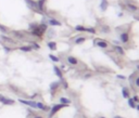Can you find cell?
<instances>
[{"label":"cell","mask_w":139,"mask_h":118,"mask_svg":"<svg viewBox=\"0 0 139 118\" xmlns=\"http://www.w3.org/2000/svg\"><path fill=\"white\" fill-rule=\"evenodd\" d=\"M34 118H44V117H42V116H39V115H37V116H35Z\"/></svg>","instance_id":"35"},{"label":"cell","mask_w":139,"mask_h":118,"mask_svg":"<svg viewBox=\"0 0 139 118\" xmlns=\"http://www.w3.org/2000/svg\"><path fill=\"white\" fill-rule=\"evenodd\" d=\"M67 63L71 65H77L78 64V60L74 56H67Z\"/></svg>","instance_id":"9"},{"label":"cell","mask_w":139,"mask_h":118,"mask_svg":"<svg viewBox=\"0 0 139 118\" xmlns=\"http://www.w3.org/2000/svg\"><path fill=\"white\" fill-rule=\"evenodd\" d=\"M0 31H1L2 32H8V28H7L6 26H3V25H0Z\"/></svg>","instance_id":"28"},{"label":"cell","mask_w":139,"mask_h":118,"mask_svg":"<svg viewBox=\"0 0 139 118\" xmlns=\"http://www.w3.org/2000/svg\"><path fill=\"white\" fill-rule=\"evenodd\" d=\"M48 24L51 26H61V22H59L55 19H49L48 20Z\"/></svg>","instance_id":"8"},{"label":"cell","mask_w":139,"mask_h":118,"mask_svg":"<svg viewBox=\"0 0 139 118\" xmlns=\"http://www.w3.org/2000/svg\"><path fill=\"white\" fill-rule=\"evenodd\" d=\"M135 85H136V87H138V88H139V76L135 79Z\"/></svg>","instance_id":"31"},{"label":"cell","mask_w":139,"mask_h":118,"mask_svg":"<svg viewBox=\"0 0 139 118\" xmlns=\"http://www.w3.org/2000/svg\"><path fill=\"white\" fill-rule=\"evenodd\" d=\"M1 103L3 105H13L14 103H15V101H14V100H11V99H8V97H4Z\"/></svg>","instance_id":"12"},{"label":"cell","mask_w":139,"mask_h":118,"mask_svg":"<svg viewBox=\"0 0 139 118\" xmlns=\"http://www.w3.org/2000/svg\"><path fill=\"white\" fill-rule=\"evenodd\" d=\"M65 106H67V105L66 104H62V103H61V104H55V105H53V106H52V108H51V110H50L49 118H52L53 115H55L60 109L63 108V107H65Z\"/></svg>","instance_id":"1"},{"label":"cell","mask_w":139,"mask_h":118,"mask_svg":"<svg viewBox=\"0 0 139 118\" xmlns=\"http://www.w3.org/2000/svg\"><path fill=\"white\" fill-rule=\"evenodd\" d=\"M49 57H50V59H51L53 62H59V57L54 56L53 54H49Z\"/></svg>","instance_id":"26"},{"label":"cell","mask_w":139,"mask_h":118,"mask_svg":"<svg viewBox=\"0 0 139 118\" xmlns=\"http://www.w3.org/2000/svg\"><path fill=\"white\" fill-rule=\"evenodd\" d=\"M120 39H121V41H122L123 43H127V42L129 41V34H128L127 32H122L121 36H120Z\"/></svg>","instance_id":"2"},{"label":"cell","mask_w":139,"mask_h":118,"mask_svg":"<svg viewBox=\"0 0 139 118\" xmlns=\"http://www.w3.org/2000/svg\"><path fill=\"white\" fill-rule=\"evenodd\" d=\"M12 34H13V36L15 37V38L17 39H20V40H23L25 38V36H24V34L23 32H12Z\"/></svg>","instance_id":"10"},{"label":"cell","mask_w":139,"mask_h":118,"mask_svg":"<svg viewBox=\"0 0 139 118\" xmlns=\"http://www.w3.org/2000/svg\"><path fill=\"white\" fill-rule=\"evenodd\" d=\"M113 118H123V117H121V116H114Z\"/></svg>","instance_id":"36"},{"label":"cell","mask_w":139,"mask_h":118,"mask_svg":"<svg viewBox=\"0 0 139 118\" xmlns=\"http://www.w3.org/2000/svg\"><path fill=\"white\" fill-rule=\"evenodd\" d=\"M19 101L21 102L22 104H25V105H27V106H31V107H33V108H37V107H36V102H33V101H25V100H22V99H20Z\"/></svg>","instance_id":"4"},{"label":"cell","mask_w":139,"mask_h":118,"mask_svg":"<svg viewBox=\"0 0 139 118\" xmlns=\"http://www.w3.org/2000/svg\"><path fill=\"white\" fill-rule=\"evenodd\" d=\"M60 102L62 103V104H70L71 103V101L70 100H67V99H65V97H61V99H60Z\"/></svg>","instance_id":"23"},{"label":"cell","mask_w":139,"mask_h":118,"mask_svg":"<svg viewBox=\"0 0 139 118\" xmlns=\"http://www.w3.org/2000/svg\"><path fill=\"white\" fill-rule=\"evenodd\" d=\"M60 86V84L58 81H55V82H52L51 85H50V90L51 91H54V90H57L58 89V87Z\"/></svg>","instance_id":"17"},{"label":"cell","mask_w":139,"mask_h":118,"mask_svg":"<svg viewBox=\"0 0 139 118\" xmlns=\"http://www.w3.org/2000/svg\"><path fill=\"white\" fill-rule=\"evenodd\" d=\"M31 32H32V35H34V36H36V37H39V38L42 36V35H44V32H42L39 29L38 25H37L35 28H33L32 31H31Z\"/></svg>","instance_id":"3"},{"label":"cell","mask_w":139,"mask_h":118,"mask_svg":"<svg viewBox=\"0 0 139 118\" xmlns=\"http://www.w3.org/2000/svg\"><path fill=\"white\" fill-rule=\"evenodd\" d=\"M107 8H108V1L107 0H101V10L105 11Z\"/></svg>","instance_id":"19"},{"label":"cell","mask_w":139,"mask_h":118,"mask_svg":"<svg viewBox=\"0 0 139 118\" xmlns=\"http://www.w3.org/2000/svg\"><path fill=\"white\" fill-rule=\"evenodd\" d=\"M31 47H32V49H36V50H38L39 49V44L38 43H36V42H32L31 43Z\"/></svg>","instance_id":"25"},{"label":"cell","mask_w":139,"mask_h":118,"mask_svg":"<svg viewBox=\"0 0 139 118\" xmlns=\"http://www.w3.org/2000/svg\"><path fill=\"white\" fill-rule=\"evenodd\" d=\"M122 93H123V97H125V99H128V97H129V92H128V90L126 89V88H123Z\"/></svg>","instance_id":"20"},{"label":"cell","mask_w":139,"mask_h":118,"mask_svg":"<svg viewBox=\"0 0 139 118\" xmlns=\"http://www.w3.org/2000/svg\"><path fill=\"white\" fill-rule=\"evenodd\" d=\"M48 47L50 50H57V43L54 41H49L48 42Z\"/></svg>","instance_id":"18"},{"label":"cell","mask_w":139,"mask_h":118,"mask_svg":"<svg viewBox=\"0 0 139 118\" xmlns=\"http://www.w3.org/2000/svg\"><path fill=\"white\" fill-rule=\"evenodd\" d=\"M133 100H134V102H139V97H138V95H135Z\"/></svg>","instance_id":"32"},{"label":"cell","mask_w":139,"mask_h":118,"mask_svg":"<svg viewBox=\"0 0 139 118\" xmlns=\"http://www.w3.org/2000/svg\"><path fill=\"white\" fill-rule=\"evenodd\" d=\"M53 69H54V73H55V75H57L59 78H61V79H63V77H62V72H61V69L59 68L58 66H54L53 67Z\"/></svg>","instance_id":"14"},{"label":"cell","mask_w":139,"mask_h":118,"mask_svg":"<svg viewBox=\"0 0 139 118\" xmlns=\"http://www.w3.org/2000/svg\"><path fill=\"white\" fill-rule=\"evenodd\" d=\"M36 107H37V108H39V109H41V110H48V109H49V107L45 106V105L42 104V103H40V102L36 103Z\"/></svg>","instance_id":"15"},{"label":"cell","mask_w":139,"mask_h":118,"mask_svg":"<svg viewBox=\"0 0 139 118\" xmlns=\"http://www.w3.org/2000/svg\"><path fill=\"white\" fill-rule=\"evenodd\" d=\"M136 107H137V109L139 110V105H137V106H136Z\"/></svg>","instance_id":"37"},{"label":"cell","mask_w":139,"mask_h":118,"mask_svg":"<svg viewBox=\"0 0 139 118\" xmlns=\"http://www.w3.org/2000/svg\"><path fill=\"white\" fill-rule=\"evenodd\" d=\"M3 49H4V51H6L7 53L11 51V49H10V47H8V46H3Z\"/></svg>","instance_id":"30"},{"label":"cell","mask_w":139,"mask_h":118,"mask_svg":"<svg viewBox=\"0 0 139 118\" xmlns=\"http://www.w3.org/2000/svg\"><path fill=\"white\" fill-rule=\"evenodd\" d=\"M45 3H46V0H38V1H37V8H38L39 12H44Z\"/></svg>","instance_id":"6"},{"label":"cell","mask_w":139,"mask_h":118,"mask_svg":"<svg viewBox=\"0 0 139 118\" xmlns=\"http://www.w3.org/2000/svg\"><path fill=\"white\" fill-rule=\"evenodd\" d=\"M86 32H90V34H95L96 31H95V28H86Z\"/></svg>","instance_id":"29"},{"label":"cell","mask_w":139,"mask_h":118,"mask_svg":"<svg viewBox=\"0 0 139 118\" xmlns=\"http://www.w3.org/2000/svg\"><path fill=\"white\" fill-rule=\"evenodd\" d=\"M4 97H4V95H2V94H0V102H2V100H3V99H4Z\"/></svg>","instance_id":"34"},{"label":"cell","mask_w":139,"mask_h":118,"mask_svg":"<svg viewBox=\"0 0 139 118\" xmlns=\"http://www.w3.org/2000/svg\"><path fill=\"white\" fill-rule=\"evenodd\" d=\"M75 29H76L77 32H86V28L84 26H82V25H78V26L75 27Z\"/></svg>","instance_id":"24"},{"label":"cell","mask_w":139,"mask_h":118,"mask_svg":"<svg viewBox=\"0 0 139 118\" xmlns=\"http://www.w3.org/2000/svg\"><path fill=\"white\" fill-rule=\"evenodd\" d=\"M128 105H129L130 107H136L135 102H134V100H133V99H129V100H128Z\"/></svg>","instance_id":"27"},{"label":"cell","mask_w":139,"mask_h":118,"mask_svg":"<svg viewBox=\"0 0 139 118\" xmlns=\"http://www.w3.org/2000/svg\"><path fill=\"white\" fill-rule=\"evenodd\" d=\"M96 43H97L98 47L102 48V49L108 48V42L107 41H103V40H97V41H96Z\"/></svg>","instance_id":"11"},{"label":"cell","mask_w":139,"mask_h":118,"mask_svg":"<svg viewBox=\"0 0 139 118\" xmlns=\"http://www.w3.org/2000/svg\"><path fill=\"white\" fill-rule=\"evenodd\" d=\"M0 38H1V40H3L4 42H7V43H11V44L15 43V40L12 39V38H10V37H8V36H6V35H1V36H0Z\"/></svg>","instance_id":"5"},{"label":"cell","mask_w":139,"mask_h":118,"mask_svg":"<svg viewBox=\"0 0 139 118\" xmlns=\"http://www.w3.org/2000/svg\"><path fill=\"white\" fill-rule=\"evenodd\" d=\"M86 40V38L85 37H78V38L75 40V43H77V44H79V43H83V42H84Z\"/></svg>","instance_id":"22"},{"label":"cell","mask_w":139,"mask_h":118,"mask_svg":"<svg viewBox=\"0 0 139 118\" xmlns=\"http://www.w3.org/2000/svg\"><path fill=\"white\" fill-rule=\"evenodd\" d=\"M27 2V4L29 6V8H32L35 11H38V8H37V2L34 1V0H25Z\"/></svg>","instance_id":"7"},{"label":"cell","mask_w":139,"mask_h":118,"mask_svg":"<svg viewBox=\"0 0 139 118\" xmlns=\"http://www.w3.org/2000/svg\"><path fill=\"white\" fill-rule=\"evenodd\" d=\"M19 49L21 50V51H23V52H31L33 50L31 46H22V47H20Z\"/></svg>","instance_id":"16"},{"label":"cell","mask_w":139,"mask_h":118,"mask_svg":"<svg viewBox=\"0 0 139 118\" xmlns=\"http://www.w3.org/2000/svg\"><path fill=\"white\" fill-rule=\"evenodd\" d=\"M117 78H120V79H125V76H122V75H117Z\"/></svg>","instance_id":"33"},{"label":"cell","mask_w":139,"mask_h":118,"mask_svg":"<svg viewBox=\"0 0 139 118\" xmlns=\"http://www.w3.org/2000/svg\"><path fill=\"white\" fill-rule=\"evenodd\" d=\"M137 69H138V71H139V64L137 65Z\"/></svg>","instance_id":"38"},{"label":"cell","mask_w":139,"mask_h":118,"mask_svg":"<svg viewBox=\"0 0 139 118\" xmlns=\"http://www.w3.org/2000/svg\"><path fill=\"white\" fill-rule=\"evenodd\" d=\"M114 50H115V51L117 52V53L120 54V55H124V54H125V51H124V49H123L122 47H120V46H115V47H114Z\"/></svg>","instance_id":"13"},{"label":"cell","mask_w":139,"mask_h":118,"mask_svg":"<svg viewBox=\"0 0 139 118\" xmlns=\"http://www.w3.org/2000/svg\"><path fill=\"white\" fill-rule=\"evenodd\" d=\"M101 118H105V117H101Z\"/></svg>","instance_id":"39"},{"label":"cell","mask_w":139,"mask_h":118,"mask_svg":"<svg viewBox=\"0 0 139 118\" xmlns=\"http://www.w3.org/2000/svg\"><path fill=\"white\" fill-rule=\"evenodd\" d=\"M126 6H127V8L129 9V10H131V11H137V10H138V7H136L135 4L128 3V4H126Z\"/></svg>","instance_id":"21"}]
</instances>
